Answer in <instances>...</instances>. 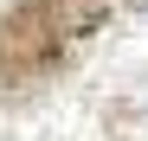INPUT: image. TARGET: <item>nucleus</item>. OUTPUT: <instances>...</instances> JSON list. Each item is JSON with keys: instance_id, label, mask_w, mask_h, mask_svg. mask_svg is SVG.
Listing matches in <instances>:
<instances>
[{"instance_id": "f257e3e1", "label": "nucleus", "mask_w": 148, "mask_h": 141, "mask_svg": "<svg viewBox=\"0 0 148 141\" xmlns=\"http://www.w3.org/2000/svg\"><path fill=\"white\" fill-rule=\"evenodd\" d=\"M64 52H71V39L32 7V0L13 7L7 19H0V90H26L39 77H52V70L64 64Z\"/></svg>"}, {"instance_id": "f03ea898", "label": "nucleus", "mask_w": 148, "mask_h": 141, "mask_svg": "<svg viewBox=\"0 0 148 141\" xmlns=\"http://www.w3.org/2000/svg\"><path fill=\"white\" fill-rule=\"evenodd\" d=\"M32 7L52 19V26H58L71 45H77V39H90V32L110 19V0H32Z\"/></svg>"}, {"instance_id": "7ed1b4c3", "label": "nucleus", "mask_w": 148, "mask_h": 141, "mask_svg": "<svg viewBox=\"0 0 148 141\" xmlns=\"http://www.w3.org/2000/svg\"><path fill=\"white\" fill-rule=\"evenodd\" d=\"M129 7H135V13H148V0H129Z\"/></svg>"}]
</instances>
